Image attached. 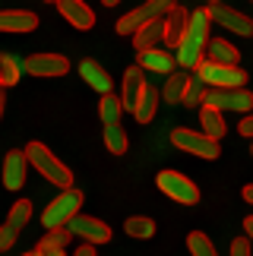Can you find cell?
<instances>
[{
    "mask_svg": "<svg viewBox=\"0 0 253 256\" xmlns=\"http://www.w3.org/2000/svg\"><path fill=\"white\" fill-rule=\"evenodd\" d=\"M209 26H212V16L209 10H193L190 13V22H187V32H184L180 44H178V66L180 70H196V66L206 60V48H209Z\"/></svg>",
    "mask_w": 253,
    "mask_h": 256,
    "instance_id": "6da1fadb",
    "label": "cell"
},
{
    "mask_svg": "<svg viewBox=\"0 0 253 256\" xmlns=\"http://www.w3.org/2000/svg\"><path fill=\"white\" fill-rule=\"evenodd\" d=\"M26 155H28V164L44 177V180H51L57 190H66V186H73V174L70 168L57 158V155L48 149L44 142H28L26 146Z\"/></svg>",
    "mask_w": 253,
    "mask_h": 256,
    "instance_id": "7a4b0ae2",
    "label": "cell"
},
{
    "mask_svg": "<svg viewBox=\"0 0 253 256\" xmlns=\"http://www.w3.org/2000/svg\"><path fill=\"white\" fill-rule=\"evenodd\" d=\"M80 209H82V190H80V186H66V190H60L51 200V206H44V212H42L44 231L66 228V224L80 215Z\"/></svg>",
    "mask_w": 253,
    "mask_h": 256,
    "instance_id": "3957f363",
    "label": "cell"
},
{
    "mask_svg": "<svg viewBox=\"0 0 253 256\" xmlns=\"http://www.w3.org/2000/svg\"><path fill=\"white\" fill-rule=\"evenodd\" d=\"M178 6V0H146V4H140L136 10H130V13H124L118 19V35H136L146 22H155V19H164L171 13V10Z\"/></svg>",
    "mask_w": 253,
    "mask_h": 256,
    "instance_id": "277c9868",
    "label": "cell"
},
{
    "mask_svg": "<svg viewBox=\"0 0 253 256\" xmlns=\"http://www.w3.org/2000/svg\"><path fill=\"white\" fill-rule=\"evenodd\" d=\"M171 142L178 146L180 152L187 155H200V158H218L222 149H218V140H212V136H206L202 130H187V126H178V130H171Z\"/></svg>",
    "mask_w": 253,
    "mask_h": 256,
    "instance_id": "5b68a950",
    "label": "cell"
},
{
    "mask_svg": "<svg viewBox=\"0 0 253 256\" xmlns=\"http://www.w3.org/2000/svg\"><path fill=\"white\" fill-rule=\"evenodd\" d=\"M196 76L209 88H240V86H247V73L240 70V66L216 64V60H202L196 66Z\"/></svg>",
    "mask_w": 253,
    "mask_h": 256,
    "instance_id": "8992f818",
    "label": "cell"
},
{
    "mask_svg": "<svg viewBox=\"0 0 253 256\" xmlns=\"http://www.w3.org/2000/svg\"><path fill=\"white\" fill-rule=\"evenodd\" d=\"M202 104H206V108H216V111L250 114L253 111V92H250L247 86H240V88H206Z\"/></svg>",
    "mask_w": 253,
    "mask_h": 256,
    "instance_id": "52a82bcc",
    "label": "cell"
},
{
    "mask_svg": "<svg viewBox=\"0 0 253 256\" xmlns=\"http://www.w3.org/2000/svg\"><path fill=\"white\" fill-rule=\"evenodd\" d=\"M155 184H158V190L168 196V200H174L178 206H196L200 202L196 184H193L190 177H184L180 171H158Z\"/></svg>",
    "mask_w": 253,
    "mask_h": 256,
    "instance_id": "ba28073f",
    "label": "cell"
},
{
    "mask_svg": "<svg viewBox=\"0 0 253 256\" xmlns=\"http://www.w3.org/2000/svg\"><path fill=\"white\" fill-rule=\"evenodd\" d=\"M22 70L28 76H38V80H54V76H66L70 73V60H66L64 54H32L22 60Z\"/></svg>",
    "mask_w": 253,
    "mask_h": 256,
    "instance_id": "9c48e42d",
    "label": "cell"
},
{
    "mask_svg": "<svg viewBox=\"0 0 253 256\" xmlns=\"http://www.w3.org/2000/svg\"><path fill=\"white\" fill-rule=\"evenodd\" d=\"M209 16H212V22H218L222 28H228V32H234V35H244L250 38L253 35V19L244 16V13H238V10H231L225 4H209Z\"/></svg>",
    "mask_w": 253,
    "mask_h": 256,
    "instance_id": "30bf717a",
    "label": "cell"
},
{
    "mask_svg": "<svg viewBox=\"0 0 253 256\" xmlns=\"http://www.w3.org/2000/svg\"><path fill=\"white\" fill-rule=\"evenodd\" d=\"M0 174H4L6 190H22L26 177H28V155H26V149H10L4 164H0Z\"/></svg>",
    "mask_w": 253,
    "mask_h": 256,
    "instance_id": "8fae6325",
    "label": "cell"
},
{
    "mask_svg": "<svg viewBox=\"0 0 253 256\" xmlns=\"http://www.w3.org/2000/svg\"><path fill=\"white\" fill-rule=\"evenodd\" d=\"M66 228H70L73 238H82L86 244H92V247L95 244H108L111 240V228L102 218H92V215H76Z\"/></svg>",
    "mask_w": 253,
    "mask_h": 256,
    "instance_id": "7c38bea8",
    "label": "cell"
},
{
    "mask_svg": "<svg viewBox=\"0 0 253 256\" xmlns=\"http://www.w3.org/2000/svg\"><path fill=\"white\" fill-rule=\"evenodd\" d=\"M146 70L142 66H126L124 70V80H120V102H124V111H136L140 98L146 92Z\"/></svg>",
    "mask_w": 253,
    "mask_h": 256,
    "instance_id": "4fadbf2b",
    "label": "cell"
},
{
    "mask_svg": "<svg viewBox=\"0 0 253 256\" xmlns=\"http://www.w3.org/2000/svg\"><path fill=\"white\" fill-rule=\"evenodd\" d=\"M57 10H60V16L73 28H80V32H89L95 26V13H92V6L86 4V0H57Z\"/></svg>",
    "mask_w": 253,
    "mask_h": 256,
    "instance_id": "5bb4252c",
    "label": "cell"
},
{
    "mask_svg": "<svg viewBox=\"0 0 253 256\" xmlns=\"http://www.w3.org/2000/svg\"><path fill=\"white\" fill-rule=\"evenodd\" d=\"M136 66H142L146 73H162V76H171L174 66H178V57L171 51H162V48H152L146 54H136Z\"/></svg>",
    "mask_w": 253,
    "mask_h": 256,
    "instance_id": "9a60e30c",
    "label": "cell"
},
{
    "mask_svg": "<svg viewBox=\"0 0 253 256\" xmlns=\"http://www.w3.org/2000/svg\"><path fill=\"white\" fill-rule=\"evenodd\" d=\"M80 76H82V80L89 82L98 95H111V92H114V80H111V73L104 70L98 60H92V57H86V60L80 64Z\"/></svg>",
    "mask_w": 253,
    "mask_h": 256,
    "instance_id": "2e32d148",
    "label": "cell"
},
{
    "mask_svg": "<svg viewBox=\"0 0 253 256\" xmlns=\"http://www.w3.org/2000/svg\"><path fill=\"white\" fill-rule=\"evenodd\" d=\"M38 16L32 10H0V32H35Z\"/></svg>",
    "mask_w": 253,
    "mask_h": 256,
    "instance_id": "e0dca14e",
    "label": "cell"
},
{
    "mask_svg": "<svg viewBox=\"0 0 253 256\" xmlns=\"http://www.w3.org/2000/svg\"><path fill=\"white\" fill-rule=\"evenodd\" d=\"M187 22H190V10H184L180 4L164 16V44H168L171 51H178L180 38H184V32H187Z\"/></svg>",
    "mask_w": 253,
    "mask_h": 256,
    "instance_id": "ac0fdd59",
    "label": "cell"
},
{
    "mask_svg": "<svg viewBox=\"0 0 253 256\" xmlns=\"http://www.w3.org/2000/svg\"><path fill=\"white\" fill-rule=\"evenodd\" d=\"M158 42H164V19L146 22L140 32L133 35V48H136V54H146V51H152V48H158Z\"/></svg>",
    "mask_w": 253,
    "mask_h": 256,
    "instance_id": "d6986e66",
    "label": "cell"
},
{
    "mask_svg": "<svg viewBox=\"0 0 253 256\" xmlns=\"http://www.w3.org/2000/svg\"><path fill=\"white\" fill-rule=\"evenodd\" d=\"M206 60H216V64H231L238 66L240 60V51L231 42H225V38H212L209 48H206Z\"/></svg>",
    "mask_w": 253,
    "mask_h": 256,
    "instance_id": "ffe728a7",
    "label": "cell"
},
{
    "mask_svg": "<svg viewBox=\"0 0 253 256\" xmlns=\"http://www.w3.org/2000/svg\"><path fill=\"white\" fill-rule=\"evenodd\" d=\"M187 80H190V73H187V70H178V73H171L168 80H164V88H162V102H164V104H180V98H184V88H187Z\"/></svg>",
    "mask_w": 253,
    "mask_h": 256,
    "instance_id": "44dd1931",
    "label": "cell"
},
{
    "mask_svg": "<svg viewBox=\"0 0 253 256\" xmlns=\"http://www.w3.org/2000/svg\"><path fill=\"white\" fill-rule=\"evenodd\" d=\"M158 102H162V92L155 86H146V92H142V98H140V104H136V111H133V117L140 124H149L152 117H155V111H158Z\"/></svg>",
    "mask_w": 253,
    "mask_h": 256,
    "instance_id": "7402d4cb",
    "label": "cell"
},
{
    "mask_svg": "<svg viewBox=\"0 0 253 256\" xmlns=\"http://www.w3.org/2000/svg\"><path fill=\"white\" fill-rule=\"evenodd\" d=\"M19 76H22V60L6 51H0V86L4 88H13L19 82Z\"/></svg>",
    "mask_w": 253,
    "mask_h": 256,
    "instance_id": "603a6c76",
    "label": "cell"
},
{
    "mask_svg": "<svg viewBox=\"0 0 253 256\" xmlns=\"http://www.w3.org/2000/svg\"><path fill=\"white\" fill-rule=\"evenodd\" d=\"M200 126H202V133H206V136H212V140H222V136H225V120H222V111H216V108L202 104Z\"/></svg>",
    "mask_w": 253,
    "mask_h": 256,
    "instance_id": "cb8c5ba5",
    "label": "cell"
},
{
    "mask_svg": "<svg viewBox=\"0 0 253 256\" xmlns=\"http://www.w3.org/2000/svg\"><path fill=\"white\" fill-rule=\"evenodd\" d=\"M120 114H124V102H120V95H102V102H98V117H102V124L104 126H111V124H120Z\"/></svg>",
    "mask_w": 253,
    "mask_h": 256,
    "instance_id": "d4e9b609",
    "label": "cell"
},
{
    "mask_svg": "<svg viewBox=\"0 0 253 256\" xmlns=\"http://www.w3.org/2000/svg\"><path fill=\"white\" fill-rule=\"evenodd\" d=\"M124 231L136 240H149V238H155V222L146 218V215H130V218L124 222Z\"/></svg>",
    "mask_w": 253,
    "mask_h": 256,
    "instance_id": "484cf974",
    "label": "cell"
},
{
    "mask_svg": "<svg viewBox=\"0 0 253 256\" xmlns=\"http://www.w3.org/2000/svg\"><path fill=\"white\" fill-rule=\"evenodd\" d=\"M28 218H32V202H28V200H16L13 206H10V215H6L4 224H10L13 231H22L28 224Z\"/></svg>",
    "mask_w": 253,
    "mask_h": 256,
    "instance_id": "4316f807",
    "label": "cell"
},
{
    "mask_svg": "<svg viewBox=\"0 0 253 256\" xmlns=\"http://www.w3.org/2000/svg\"><path fill=\"white\" fill-rule=\"evenodd\" d=\"M70 240H73L70 228H57V231H48L44 238L38 240L35 250H42V253H48V250H66V247H70Z\"/></svg>",
    "mask_w": 253,
    "mask_h": 256,
    "instance_id": "83f0119b",
    "label": "cell"
},
{
    "mask_svg": "<svg viewBox=\"0 0 253 256\" xmlns=\"http://www.w3.org/2000/svg\"><path fill=\"white\" fill-rule=\"evenodd\" d=\"M104 146H108V152H111V155H124V152H126L130 140H126V130H124L120 124L104 126Z\"/></svg>",
    "mask_w": 253,
    "mask_h": 256,
    "instance_id": "f1b7e54d",
    "label": "cell"
},
{
    "mask_svg": "<svg viewBox=\"0 0 253 256\" xmlns=\"http://www.w3.org/2000/svg\"><path fill=\"white\" fill-rule=\"evenodd\" d=\"M202 98H206V82H202L196 73H190V80H187V88H184L180 104H184V108H196V104H202Z\"/></svg>",
    "mask_w": 253,
    "mask_h": 256,
    "instance_id": "f546056e",
    "label": "cell"
},
{
    "mask_svg": "<svg viewBox=\"0 0 253 256\" xmlns=\"http://www.w3.org/2000/svg\"><path fill=\"white\" fill-rule=\"evenodd\" d=\"M187 247H190V256H218L216 247H212V240H209L202 231H190Z\"/></svg>",
    "mask_w": 253,
    "mask_h": 256,
    "instance_id": "4dcf8cb0",
    "label": "cell"
},
{
    "mask_svg": "<svg viewBox=\"0 0 253 256\" xmlns=\"http://www.w3.org/2000/svg\"><path fill=\"white\" fill-rule=\"evenodd\" d=\"M228 256H253V244L247 238H234L228 247Z\"/></svg>",
    "mask_w": 253,
    "mask_h": 256,
    "instance_id": "1f68e13d",
    "label": "cell"
},
{
    "mask_svg": "<svg viewBox=\"0 0 253 256\" xmlns=\"http://www.w3.org/2000/svg\"><path fill=\"white\" fill-rule=\"evenodd\" d=\"M16 238H19V231H13V228H10V224H0V253L13 250Z\"/></svg>",
    "mask_w": 253,
    "mask_h": 256,
    "instance_id": "d6a6232c",
    "label": "cell"
},
{
    "mask_svg": "<svg viewBox=\"0 0 253 256\" xmlns=\"http://www.w3.org/2000/svg\"><path fill=\"white\" fill-rule=\"evenodd\" d=\"M238 133H240V136H247V140H253V111H250V114H244V120H240Z\"/></svg>",
    "mask_w": 253,
    "mask_h": 256,
    "instance_id": "836d02e7",
    "label": "cell"
},
{
    "mask_svg": "<svg viewBox=\"0 0 253 256\" xmlns=\"http://www.w3.org/2000/svg\"><path fill=\"white\" fill-rule=\"evenodd\" d=\"M244 238L253 244V215H247V218H244Z\"/></svg>",
    "mask_w": 253,
    "mask_h": 256,
    "instance_id": "e575fe53",
    "label": "cell"
},
{
    "mask_svg": "<svg viewBox=\"0 0 253 256\" xmlns=\"http://www.w3.org/2000/svg\"><path fill=\"white\" fill-rule=\"evenodd\" d=\"M244 200L253 206V184H247V186H244Z\"/></svg>",
    "mask_w": 253,
    "mask_h": 256,
    "instance_id": "d590c367",
    "label": "cell"
},
{
    "mask_svg": "<svg viewBox=\"0 0 253 256\" xmlns=\"http://www.w3.org/2000/svg\"><path fill=\"white\" fill-rule=\"evenodd\" d=\"M4 104H6V88L0 86V117H4Z\"/></svg>",
    "mask_w": 253,
    "mask_h": 256,
    "instance_id": "8d00e7d4",
    "label": "cell"
},
{
    "mask_svg": "<svg viewBox=\"0 0 253 256\" xmlns=\"http://www.w3.org/2000/svg\"><path fill=\"white\" fill-rule=\"evenodd\" d=\"M38 253H42V250H38ZM42 256H66L64 250H48V253H42Z\"/></svg>",
    "mask_w": 253,
    "mask_h": 256,
    "instance_id": "74e56055",
    "label": "cell"
},
{
    "mask_svg": "<svg viewBox=\"0 0 253 256\" xmlns=\"http://www.w3.org/2000/svg\"><path fill=\"white\" fill-rule=\"evenodd\" d=\"M102 4H104V6H118L120 0H102Z\"/></svg>",
    "mask_w": 253,
    "mask_h": 256,
    "instance_id": "f35d334b",
    "label": "cell"
},
{
    "mask_svg": "<svg viewBox=\"0 0 253 256\" xmlns=\"http://www.w3.org/2000/svg\"><path fill=\"white\" fill-rule=\"evenodd\" d=\"M22 256H42V253H38V250H32V253H22Z\"/></svg>",
    "mask_w": 253,
    "mask_h": 256,
    "instance_id": "ab89813d",
    "label": "cell"
},
{
    "mask_svg": "<svg viewBox=\"0 0 253 256\" xmlns=\"http://www.w3.org/2000/svg\"><path fill=\"white\" fill-rule=\"evenodd\" d=\"M44 4H57V0H44Z\"/></svg>",
    "mask_w": 253,
    "mask_h": 256,
    "instance_id": "60d3db41",
    "label": "cell"
},
{
    "mask_svg": "<svg viewBox=\"0 0 253 256\" xmlns=\"http://www.w3.org/2000/svg\"><path fill=\"white\" fill-rule=\"evenodd\" d=\"M209 4H218V0H209Z\"/></svg>",
    "mask_w": 253,
    "mask_h": 256,
    "instance_id": "b9f144b4",
    "label": "cell"
},
{
    "mask_svg": "<svg viewBox=\"0 0 253 256\" xmlns=\"http://www.w3.org/2000/svg\"><path fill=\"white\" fill-rule=\"evenodd\" d=\"M250 155H253V146H250Z\"/></svg>",
    "mask_w": 253,
    "mask_h": 256,
    "instance_id": "7bdbcfd3",
    "label": "cell"
},
{
    "mask_svg": "<svg viewBox=\"0 0 253 256\" xmlns=\"http://www.w3.org/2000/svg\"><path fill=\"white\" fill-rule=\"evenodd\" d=\"M250 4H253V0H250Z\"/></svg>",
    "mask_w": 253,
    "mask_h": 256,
    "instance_id": "ee69618b",
    "label": "cell"
}]
</instances>
